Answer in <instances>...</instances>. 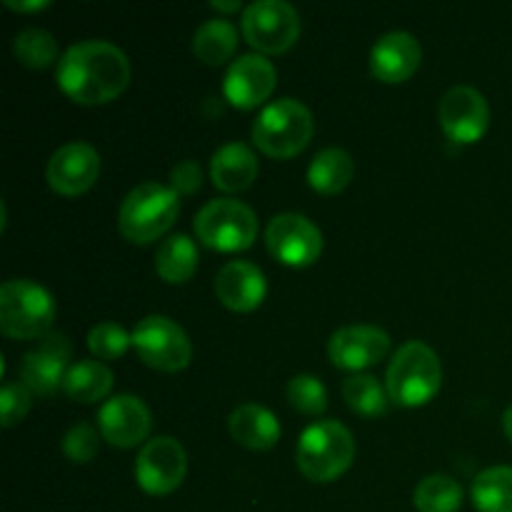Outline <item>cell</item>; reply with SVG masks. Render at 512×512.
<instances>
[{"label":"cell","mask_w":512,"mask_h":512,"mask_svg":"<svg viewBox=\"0 0 512 512\" xmlns=\"http://www.w3.org/2000/svg\"><path fill=\"white\" fill-rule=\"evenodd\" d=\"M203 185V170L195 160H180L173 170H170V188L178 195H193L198 193Z\"/></svg>","instance_id":"obj_34"},{"label":"cell","mask_w":512,"mask_h":512,"mask_svg":"<svg viewBox=\"0 0 512 512\" xmlns=\"http://www.w3.org/2000/svg\"><path fill=\"white\" fill-rule=\"evenodd\" d=\"M418 512H458L463 505V488L450 475H428L413 493Z\"/></svg>","instance_id":"obj_28"},{"label":"cell","mask_w":512,"mask_h":512,"mask_svg":"<svg viewBox=\"0 0 512 512\" xmlns=\"http://www.w3.org/2000/svg\"><path fill=\"white\" fill-rule=\"evenodd\" d=\"M188 473L185 448L170 435L148 440L135 458V480L148 495H170L183 485Z\"/></svg>","instance_id":"obj_11"},{"label":"cell","mask_w":512,"mask_h":512,"mask_svg":"<svg viewBox=\"0 0 512 512\" xmlns=\"http://www.w3.org/2000/svg\"><path fill=\"white\" fill-rule=\"evenodd\" d=\"M288 400L303 415H320L328 408V390L315 375H295L288 383Z\"/></svg>","instance_id":"obj_30"},{"label":"cell","mask_w":512,"mask_h":512,"mask_svg":"<svg viewBox=\"0 0 512 512\" xmlns=\"http://www.w3.org/2000/svg\"><path fill=\"white\" fill-rule=\"evenodd\" d=\"M235 50H238V30H235V25L230 20L210 18L195 30L193 53L205 65L228 63Z\"/></svg>","instance_id":"obj_25"},{"label":"cell","mask_w":512,"mask_h":512,"mask_svg":"<svg viewBox=\"0 0 512 512\" xmlns=\"http://www.w3.org/2000/svg\"><path fill=\"white\" fill-rule=\"evenodd\" d=\"M198 270V248L190 240V235H170L160 243L155 253V273L170 285L188 283Z\"/></svg>","instance_id":"obj_24"},{"label":"cell","mask_w":512,"mask_h":512,"mask_svg":"<svg viewBox=\"0 0 512 512\" xmlns=\"http://www.w3.org/2000/svg\"><path fill=\"white\" fill-rule=\"evenodd\" d=\"M260 173L258 155L245 143L220 145L210 160V178L223 193H240L255 183Z\"/></svg>","instance_id":"obj_20"},{"label":"cell","mask_w":512,"mask_h":512,"mask_svg":"<svg viewBox=\"0 0 512 512\" xmlns=\"http://www.w3.org/2000/svg\"><path fill=\"white\" fill-rule=\"evenodd\" d=\"M210 5H213L215 10H220V13H235V10L243 8V3H240V0H233V3H223V0H215V3H210Z\"/></svg>","instance_id":"obj_36"},{"label":"cell","mask_w":512,"mask_h":512,"mask_svg":"<svg viewBox=\"0 0 512 512\" xmlns=\"http://www.w3.org/2000/svg\"><path fill=\"white\" fill-rule=\"evenodd\" d=\"M113 390V370L100 360H80L70 365L63 380V393L75 403H98Z\"/></svg>","instance_id":"obj_22"},{"label":"cell","mask_w":512,"mask_h":512,"mask_svg":"<svg viewBox=\"0 0 512 512\" xmlns=\"http://www.w3.org/2000/svg\"><path fill=\"white\" fill-rule=\"evenodd\" d=\"M268 293L263 270L250 260H230L215 275V295L220 303L235 313H250L260 308Z\"/></svg>","instance_id":"obj_18"},{"label":"cell","mask_w":512,"mask_h":512,"mask_svg":"<svg viewBox=\"0 0 512 512\" xmlns=\"http://www.w3.org/2000/svg\"><path fill=\"white\" fill-rule=\"evenodd\" d=\"M275 83H278L275 65L265 55L248 53L233 60V65L225 73L223 93L230 105L240 110H250L258 108L260 103H265L273 95Z\"/></svg>","instance_id":"obj_16"},{"label":"cell","mask_w":512,"mask_h":512,"mask_svg":"<svg viewBox=\"0 0 512 512\" xmlns=\"http://www.w3.org/2000/svg\"><path fill=\"white\" fill-rule=\"evenodd\" d=\"M193 230L200 243L218 253L248 250L258 238V218L245 203L235 198L210 200L195 215Z\"/></svg>","instance_id":"obj_7"},{"label":"cell","mask_w":512,"mask_h":512,"mask_svg":"<svg viewBox=\"0 0 512 512\" xmlns=\"http://www.w3.org/2000/svg\"><path fill=\"white\" fill-rule=\"evenodd\" d=\"M390 353V335L375 325H345L328 340V355L335 368L360 370L373 368Z\"/></svg>","instance_id":"obj_17"},{"label":"cell","mask_w":512,"mask_h":512,"mask_svg":"<svg viewBox=\"0 0 512 512\" xmlns=\"http://www.w3.org/2000/svg\"><path fill=\"white\" fill-rule=\"evenodd\" d=\"M100 175V155L88 143H65L50 155L45 178L58 195H83L95 185Z\"/></svg>","instance_id":"obj_14"},{"label":"cell","mask_w":512,"mask_h":512,"mask_svg":"<svg viewBox=\"0 0 512 512\" xmlns=\"http://www.w3.org/2000/svg\"><path fill=\"white\" fill-rule=\"evenodd\" d=\"M438 120L445 135L455 143H478L490 125L488 100L470 85H455L440 100Z\"/></svg>","instance_id":"obj_12"},{"label":"cell","mask_w":512,"mask_h":512,"mask_svg":"<svg viewBox=\"0 0 512 512\" xmlns=\"http://www.w3.org/2000/svg\"><path fill=\"white\" fill-rule=\"evenodd\" d=\"M343 398L353 413L365 415V418H378L388 413L390 395L388 388L378 383V378L365 373L350 375L343 383Z\"/></svg>","instance_id":"obj_27"},{"label":"cell","mask_w":512,"mask_h":512,"mask_svg":"<svg viewBox=\"0 0 512 512\" xmlns=\"http://www.w3.org/2000/svg\"><path fill=\"white\" fill-rule=\"evenodd\" d=\"M355 175V160L343 148H325L313 158L308 168V183L320 195H338L350 185Z\"/></svg>","instance_id":"obj_23"},{"label":"cell","mask_w":512,"mask_h":512,"mask_svg":"<svg viewBox=\"0 0 512 512\" xmlns=\"http://www.w3.org/2000/svg\"><path fill=\"white\" fill-rule=\"evenodd\" d=\"M313 133L315 120L308 105L295 98H280L260 110L253 125V143L270 158L288 160L308 148Z\"/></svg>","instance_id":"obj_4"},{"label":"cell","mask_w":512,"mask_h":512,"mask_svg":"<svg viewBox=\"0 0 512 512\" xmlns=\"http://www.w3.org/2000/svg\"><path fill=\"white\" fill-rule=\"evenodd\" d=\"M443 385V365L435 350L420 340H410L393 355L385 375L390 400L400 408H420L438 395Z\"/></svg>","instance_id":"obj_2"},{"label":"cell","mask_w":512,"mask_h":512,"mask_svg":"<svg viewBox=\"0 0 512 512\" xmlns=\"http://www.w3.org/2000/svg\"><path fill=\"white\" fill-rule=\"evenodd\" d=\"M243 35L260 55L285 53L300 35V15L285 0H255L243 10Z\"/></svg>","instance_id":"obj_9"},{"label":"cell","mask_w":512,"mask_h":512,"mask_svg":"<svg viewBox=\"0 0 512 512\" xmlns=\"http://www.w3.org/2000/svg\"><path fill=\"white\" fill-rule=\"evenodd\" d=\"M270 255L288 268H308L323 253V233L300 213H280L265 228Z\"/></svg>","instance_id":"obj_10"},{"label":"cell","mask_w":512,"mask_h":512,"mask_svg":"<svg viewBox=\"0 0 512 512\" xmlns=\"http://www.w3.org/2000/svg\"><path fill=\"white\" fill-rule=\"evenodd\" d=\"M5 8L15 10V13H33V10L50 8V0H28V3H18V0H3Z\"/></svg>","instance_id":"obj_35"},{"label":"cell","mask_w":512,"mask_h":512,"mask_svg":"<svg viewBox=\"0 0 512 512\" xmlns=\"http://www.w3.org/2000/svg\"><path fill=\"white\" fill-rule=\"evenodd\" d=\"M180 215V195L170 185L143 183L125 195L118 230L125 240L145 245L168 233Z\"/></svg>","instance_id":"obj_3"},{"label":"cell","mask_w":512,"mask_h":512,"mask_svg":"<svg viewBox=\"0 0 512 512\" xmlns=\"http://www.w3.org/2000/svg\"><path fill=\"white\" fill-rule=\"evenodd\" d=\"M13 53L25 68H48L58 60V40L43 28H25L15 35Z\"/></svg>","instance_id":"obj_29"},{"label":"cell","mask_w":512,"mask_h":512,"mask_svg":"<svg viewBox=\"0 0 512 512\" xmlns=\"http://www.w3.org/2000/svg\"><path fill=\"white\" fill-rule=\"evenodd\" d=\"M230 435L248 450H270L280 440V423L268 408L255 403L238 405L228 420Z\"/></svg>","instance_id":"obj_21"},{"label":"cell","mask_w":512,"mask_h":512,"mask_svg":"<svg viewBox=\"0 0 512 512\" xmlns=\"http://www.w3.org/2000/svg\"><path fill=\"white\" fill-rule=\"evenodd\" d=\"M100 448V433L88 423H78L65 433L63 438V453L68 455L70 463L85 465L98 455Z\"/></svg>","instance_id":"obj_32"},{"label":"cell","mask_w":512,"mask_h":512,"mask_svg":"<svg viewBox=\"0 0 512 512\" xmlns=\"http://www.w3.org/2000/svg\"><path fill=\"white\" fill-rule=\"evenodd\" d=\"M298 470L313 483H333L355 460V438L343 423L323 420L300 435L295 448Z\"/></svg>","instance_id":"obj_6"},{"label":"cell","mask_w":512,"mask_h":512,"mask_svg":"<svg viewBox=\"0 0 512 512\" xmlns=\"http://www.w3.org/2000/svg\"><path fill=\"white\" fill-rule=\"evenodd\" d=\"M420 60H423L420 40L408 30L385 33L383 38L375 40L373 50H370V70L383 83L408 80L420 68Z\"/></svg>","instance_id":"obj_19"},{"label":"cell","mask_w":512,"mask_h":512,"mask_svg":"<svg viewBox=\"0 0 512 512\" xmlns=\"http://www.w3.org/2000/svg\"><path fill=\"white\" fill-rule=\"evenodd\" d=\"M30 403H33V393L23 383H5L3 390H0L3 428H13V425L23 423V418L30 410Z\"/></svg>","instance_id":"obj_33"},{"label":"cell","mask_w":512,"mask_h":512,"mask_svg":"<svg viewBox=\"0 0 512 512\" xmlns=\"http://www.w3.org/2000/svg\"><path fill=\"white\" fill-rule=\"evenodd\" d=\"M98 428L103 440H108L113 448H135L148 438L153 418L138 395L123 393L100 405Z\"/></svg>","instance_id":"obj_15"},{"label":"cell","mask_w":512,"mask_h":512,"mask_svg":"<svg viewBox=\"0 0 512 512\" xmlns=\"http://www.w3.org/2000/svg\"><path fill=\"white\" fill-rule=\"evenodd\" d=\"M55 80L73 103L103 105L128 88L130 60L108 40H83L60 55Z\"/></svg>","instance_id":"obj_1"},{"label":"cell","mask_w":512,"mask_h":512,"mask_svg":"<svg viewBox=\"0 0 512 512\" xmlns=\"http://www.w3.org/2000/svg\"><path fill=\"white\" fill-rule=\"evenodd\" d=\"M503 430H505V435H508V440L512 443V405L508 410H505V415H503Z\"/></svg>","instance_id":"obj_37"},{"label":"cell","mask_w":512,"mask_h":512,"mask_svg":"<svg viewBox=\"0 0 512 512\" xmlns=\"http://www.w3.org/2000/svg\"><path fill=\"white\" fill-rule=\"evenodd\" d=\"M133 345V333L118 323H98L88 333V348L98 360H118Z\"/></svg>","instance_id":"obj_31"},{"label":"cell","mask_w":512,"mask_h":512,"mask_svg":"<svg viewBox=\"0 0 512 512\" xmlns=\"http://www.w3.org/2000/svg\"><path fill=\"white\" fill-rule=\"evenodd\" d=\"M473 505L478 512H512V468L483 470L473 483Z\"/></svg>","instance_id":"obj_26"},{"label":"cell","mask_w":512,"mask_h":512,"mask_svg":"<svg viewBox=\"0 0 512 512\" xmlns=\"http://www.w3.org/2000/svg\"><path fill=\"white\" fill-rule=\"evenodd\" d=\"M133 348L145 365L163 373H178L193 360L188 333L165 315H148L135 325Z\"/></svg>","instance_id":"obj_8"},{"label":"cell","mask_w":512,"mask_h":512,"mask_svg":"<svg viewBox=\"0 0 512 512\" xmlns=\"http://www.w3.org/2000/svg\"><path fill=\"white\" fill-rule=\"evenodd\" d=\"M55 323V300L43 285L25 278L0 285V333L13 340L45 338Z\"/></svg>","instance_id":"obj_5"},{"label":"cell","mask_w":512,"mask_h":512,"mask_svg":"<svg viewBox=\"0 0 512 512\" xmlns=\"http://www.w3.org/2000/svg\"><path fill=\"white\" fill-rule=\"evenodd\" d=\"M73 358V345L68 335L48 333L40 345L30 350L20 363V383L33 395H53L63 388L68 360Z\"/></svg>","instance_id":"obj_13"}]
</instances>
